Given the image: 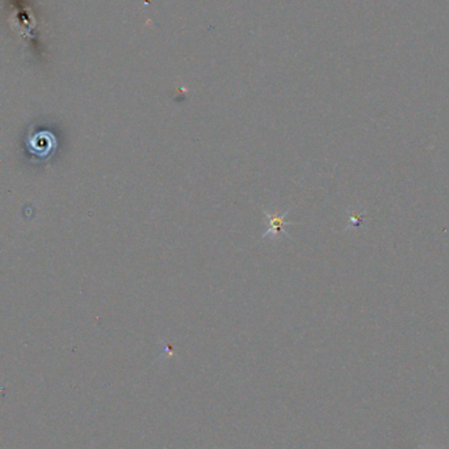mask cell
<instances>
[{"label":"cell","mask_w":449,"mask_h":449,"mask_svg":"<svg viewBox=\"0 0 449 449\" xmlns=\"http://www.w3.org/2000/svg\"><path fill=\"white\" fill-rule=\"evenodd\" d=\"M293 208L285 210L284 213H279L277 210H270L263 208L264 219L267 230L264 231L262 240H280L281 237H288L285 226L288 225V214Z\"/></svg>","instance_id":"cell-1"}]
</instances>
